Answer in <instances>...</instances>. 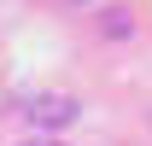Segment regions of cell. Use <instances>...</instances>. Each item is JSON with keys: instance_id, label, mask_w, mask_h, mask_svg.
<instances>
[{"instance_id": "6da1fadb", "label": "cell", "mask_w": 152, "mask_h": 146, "mask_svg": "<svg viewBox=\"0 0 152 146\" xmlns=\"http://www.w3.org/2000/svg\"><path fill=\"white\" fill-rule=\"evenodd\" d=\"M18 105H23V117L41 123V128H64L76 117V99H70V93H18Z\"/></svg>"}, {"instance_id": "7a4b0ae2", "label": "cell", "mask_w": 152, "mask_h": 146, "mask_svg": "<svg viewBox=\"0 0 152 146\" xmlns=\"http://www.w3.org/2000/svg\"><path fill=\"white\" fill-rule=\"evenodd\" d=\"M29 146H47V140H29Z\"/></svg>"}]
</instances>
